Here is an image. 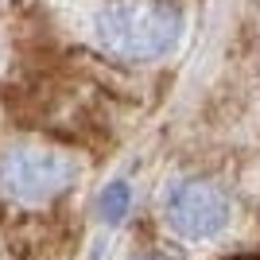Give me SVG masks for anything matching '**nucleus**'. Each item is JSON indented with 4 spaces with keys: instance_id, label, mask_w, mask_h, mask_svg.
Here are the masks:
<instances>
[{
    "instance_id": "nucleus-5",
    "label": "nucleus",
    "mask_w": 260,
    "mask_h": 260,
    "mask_svg": "<svg viewBox=\"0 0 260 260\" xmlns=\"http://www.w3.org/2000/svg\"><path fill=\"white\" fill-rule=\"evenodd\" d=\"M136 260H159V256H136Z\"/></svg>"
},
{
    "instance_id": "nucleus-3",
    "label": "nucleus",
    "mask_w": 260,
    "mask_h": 260,
    "mask_svg": "<svg viewBox=\"0 0 260 260\" xmlns=\"http://www.w3.org/2000/svg\"><path fill=\"white\" fill-rule=\"evenodd\" d=\"M74 179V167L51 152H35V148H12L0 159V186L12 198L23 202H39V198L58 194L66 183Z\"/></svg>"
},
{
    "instance_id": "nucleus-1",
    "label": "nucleus",
    "mask_w": 260,
    "mask_h": 260,
    "mask_svg": "<svg viewBox=\"0 0 260 260\" xmlns=\"http://www.w3.org/2000/svg\"><path fill=\"white\" fill-rule=\"evenodd\" d=\"M101 47L132 62L171 54L183 35V12L163 0H109L93 16Z\"/></svg>"
},
{
    "instance_id": "nucleus-2",
    "label": "nucleus",
    "mask_w": 260,
    "mask_h": 260,
    "mask_svg": "<svg viewBox=\"0 0 260 260\" xmlns=\"http://www.w3.org/2000/svg\"><path fill=\"white\" fill-rule=\"evenodd\" d=\"M229 221V198L206 179H179L167 190V225L186 241H210Z\"/></svg>"
},
{
    "instance_id": "nucleus-4",
    "label": "nucleus",
    "mask_w": 260,
    "mask_h": 260,
    "mask_svg": "<svg viewBox=\"0 0 260 260\" xmlns=\"http://www.w3.org/2000/svg\"><path fill=\"white\" fill-rule=\"evenodd\" d=\"M132 206V190L124 179H117V183L105 186V194H101V217H105L109 225H117V221H124V214H128Z\"/></svg>"
}]
</instances>
